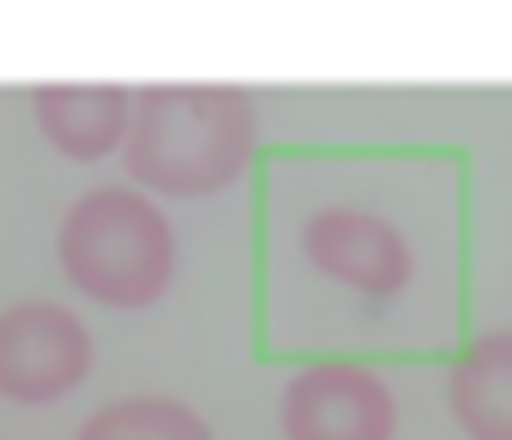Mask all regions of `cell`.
<instances>
[{"label":"cell","mask_w":512,"mask_h":440,"mask_svg":"<svg viewBox=\"0 0 512 440\" xmlns=\"http://www.w3.org/2000/svg\"><path fill=\"white\" fill-rule=\"evenodd\" d=\"M260 145V109L241 85H145L133 91L121 163L139 187L199 199L253 163Z\"/></svg>","instance_id":"obj_1"},{"label":"cell","mask_w":512,"mask_h":440,"mask_svg":"<svg viewBox=\"0 0 512 440\" xmlns=\"http://www.w3.org/2000/svg\"><path fill=\"white\" fill-rule=\"evenodd\" d=\"M55 260L79 296L103 308H151L175 278V230L139 187H91L61 217Z\"/></svg>","instance_id":"obj_2"},{"label":"cell","mask_w":512,"mask_h":440,"mask_svg":"<svg viewBox=\"0 0 512 440\" xmlns=\"http://www.w3.org/2000/svg\"><path fill=\"white\" fill-rule=\"evenodd\" d=\"M91 374V332L73 308L13 302L0 308V398L55 404Z\"/></svg>","instance_id":"obj_3"},{"label":"cell","mask_w":512,"mask_h":440,"mask_svg":"<svg viewBox=\"0 0 512 440\" xmlns=\"http://www.w3.org/2000/svg\"><path fill=\"white\" fill-rule=\"evenodd\" d=\"M302 260L362 302H392L410 284V242L362 205H320L302 224Z\"/></svg>","instance_id":"obj_4"},{"label":"cell","mask_w":512,"mask_h":440,"mask_svg":"<svg viewBox=\"0 0 512 440\" xmlns=\"http://www.w3.org/2000/svg\"><path fill=\"white\" fill-rule=\"evenodd\" d=\"M278 422H284V440H392L398 404L374 368L314 362L290 374L278 398Z\"/></svg>","instance_id":"obj_5"},{"label":"cell","mask_w":512,"mask_h":440,"mask_svg":"<svg viewBox=\"0 0 512 440\" xmlns=\"http://www.w3.org/2000/svg\"><path fill=\"white\" fill-rule=\"evenodd\" d=\"M31 115H37L43 139L61 157L97 163V157L121 151L127 115H133V91H121V85H37L31 91Z\"/></svg>","instance_id":"obj_6"},{"label":"cell","mask_w":512,"mask_h":440,"mask_svg":"<svg viewBox=\"0 0 512 440\" xmlns=\"http://www.w3.org/2000/svg\"><path fill=\"white\" fill-rule=\"evenodd\" d=\"M446 404L470 440H512V332H482L446 374Z\"/></svg>","instance_id":"obj_7"},{"label":"cell","mask_w":512,"mask_h":440,"mask_svg":"<svg viewBox=\"0 0 512 440\" xmlns=\"http://www.w3.org/2000/svg\"><path fill=\"white\" fill-rule=\"evenodd\" d=\"M73 440H211L205 416L175 398H115L97 404Z\"/></svg>","instance_id":"obj_8"}]
</instances>
